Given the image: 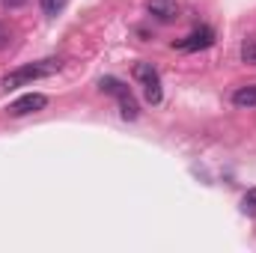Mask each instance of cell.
I'll return each instance as SVG.
<instances>
[{
    "mask_svg": "<svg viewBox=\"0 0 256 253\" xmlns=\"http://www.w3.org/2000/svg\"><path fill=\"white\" fill-rule=\"evenodd\" d=\"M9 42H12V36H9V30H6V27L0 24V51H3V48H6Z\"/></svg>",
    "mask_w": 256,
    "mask_h": 253,
    "instance_id": "cell-11",
    "label": "cell"
},
{
    "mask_svg": "<svg viewBox=\"0 0 256 253\" xmlns=\"http://www.w3.org/2000/svg\"><path fill=\"white\" fill-rule=\"evenodd\" d=\"M212 42H214V30L212 27H196L185 39H179L173 48H179V51H202V48H212Z\"/></svg>",
    "mask_w": 256,
    "mask_h": 253,
    "instance_id": "cell-5",
    "label": "cell"
},
{
    "mask_svg": "<svg viewBox=\"0 0 256 253\" xmlns=\"http://www.w3.org/2000/svg\"><path fill=\"white\" fill-rule=\"evenodd\" d=\"M242 63H250V66H256V39H244L242 42Z\"/></svg>",
    "mask_w": 256,
    "mask_h": 253,
    "instance_id": "cell-8",
    "label": "cell"
},
{
    "mask_svg": "<svg viewBox=\"0 0 256 253\" xmlns=\"http://www.w3.org/2000/svg\"><path fill=\"white\" fill-rule=\"evenodd\" d=\"M63 68V60H39V63H30V66H18V68H12L9 74H3V80H0V86L3 90H18V86H27V84H33V80H42V78H51V74H57Z\"/></svg>",
    "mask_w": 256,
    "mask_h": 253,
    "instance_id": "cell-1",
    "label": "cell"
},
{
    "mask_svg": "<svg viewBox=\"0 0 256 253\" xmlns=\"http://www.w3.org/2000/svg\"><path fill=\"white\" fill-rule=\"evenodd\" d=\"M3 6H24V0H3Z\"/></svg>",
    "mask_w": 256,
    "mask_h": 253,
    "instance_id": "cell-12",
    "label": "cell"
},
{
    "mask_svg": "<svg viewBox=\"0 0 256 253\" xmlns=\"http://www.w3.org/2000/svg\"><path fill=\"white\" fill-rule=\"evenodd\" d=\"M98 90L108 92V96H116L122 120H137V116H140V104H137V98L131 96V90H128L120 78H102V80H98Z\"/></svg>",
    "mask_w": 256,
    "mask_h": 253,
    "instance_id": "cell-2",
    "label": "cell"
},
{
    "mask_svg": "<svg viewBox=\"0 0 256 253\" xmlns=\"http://www.w3.org/2000/svg\"><path fill=\"white\" fill-rule=\"evenodd\" d=\"M39 6H42V12H45L48 18H54L57 12H63L66 0H39Z\"/></svg>",
    "mask_w": 256,
    "mask_h": 253,
    "instance_id": "cell-10",
    "label": "cell"
},
{
    "mask_svg": "<svg viewBox=\"0 0 256 253\" xmlns=\"http://www.w3.org/2000/svg\"><path fill=\"white\" fill-rule=\"evenodd\" d=\"M242 212L248 214V218H256V188H250L244 194V200H242Z\"/></svg>",
    "mask_w": 256,
    "mask_h": 253,
    "instance_id": "cell-9",
    "label": "cell"
},
{
    "mask_svg": "<svg viewBox=\"0 0 256 253\" xmlns=\"http://www.w3.org/2000/svg\"><path fill=\"white\" fill-rule=\"evenodd\" d=\"M146 12L161 24H173L179 18V3L176 0H146Z\"/></svg>",
    "mask_w": 256,
    "mask_h": 253,
    "instance_id": "cell-6",
    "label": "cell"
},
{
    "mask_svg": "<svg viewBox=\"0 0 256 253\" xmlns=\"http://www.w3.org/2000/svg\"><path fill=\"white\" fill-rule=\"evenodd\" d=\"M232 104L248 110V108H256V84H248V86H238L232 92Z\"/></svg>",
    "mask_w": 256,
    "mask_h": 253,
    "instance_id": "cell-7",
    "label": "cell"
},
{
    "mask_svg": "<svg viewBox=\"0 0 256 253\" xmlns=\"http://www.w3.org/2000/svg\"><path fill=\"white\" fill-rule=\"evenodd\" d=\"M45 108H48V96H42V92H24V96H18L6 108V114L9 116H30V114L45 110Z\"/></svg>",
    "mask_w": 256,
    "mask_h": 253,
    "instance_id": "cell-4",
    "label": "cell"
},
{
    "mask_svg": "<svg viewBox=\"0 0 256 253\" xmlns=\"http://www.w3.org/2000/svg\"><path fill=\"white\" fill-rule=\"evenodd\" d=\"M134 80L143 86V98H146V104H161V98H164V90H161V78H158V68L152 63H134Z\"/></svg>",
    "mask_w": 256,
    "mask_h": 253,
    "instance_id": "cell-3",
    "label": "cell"
}]
</instances>
